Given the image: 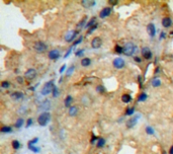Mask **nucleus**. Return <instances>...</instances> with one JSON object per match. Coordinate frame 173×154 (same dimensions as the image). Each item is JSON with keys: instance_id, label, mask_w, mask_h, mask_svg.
<instances>
[{"instance_id": "4be33fe9", "label": "nucleus", "mask_w": 173, "mask_h": 154, "mask_svg": "<svg viewBox=\"0 0 173 154\" xmlns=\"http://www.w3.org/2000/svg\"><path fill=\"white\" fill-rule=\"evenodd\" d=\"M0 132L1 133H10V132H12V128L10 126H3V127H1V129H0Z\"/></svg>"}, {"instance_id": "a18cd8bd", "label": "nucleus", "mask_w": 173, "mask_h": 154, "mask_svg": "<svg viewBox=\"0 0 173 154\" xmlns=\"http://www.w3.org/2000/svg\"><path fill=\"white\" fill-rule=\"evenodd\" d=\"M108 3H110V4H112V5H117V4H118V1H117V0H109Z\"/></svg>"}, {"instance_id": "473e14b6", "label": "nucleus", "mask_w": 173, "mask_h": 154, "mask_svg": "<svg viewBox=\"0 0 173 154\" xmlns=\"http://www.w3.org/2000/svg\"><path fill=\"white\" fill-rule=\"evenodd\" d=\"M146 133L149 135H154V130L150 126H148V127H146Z\"/></svg>"}, {"instance_id": "9d476101", "label": "nucleus", "mask_w": 173, "mask_h": 154, "mask_svg": "<svg viewBox=\"0 0 173 154\" xmlns=\"http://www.w3.org/2000/svg\"><path fill=\"white\" fill-rule=\"evenodd\" d=\"M147 33H148V35L151 37V38H154L155 37V35H156V28H155V25H154V23H149L148 25H147Z\"/></svg>"}, {"instance_id": "20e7f679", "label": "nucleus", "mask_w": 173, "mask_h": 154, "mask_svg": "<svg viewBox=\"0 0 173 154\" xmlns=\"http://www.w3.org/2000/svg\"><path fill=\"white\" fill-rule=\"evenodd\" d=\"M54 82L53 81H49V82H47L44 86H43V88H42V94L43 95H48L49 93H51L52 91H53V88H54Z\"/></svg>"}, {"instance_id": "37998d69", "label": "nucleus", "mask_w": 173, "mask_h": 154, "mask_svg": "<svg viewBox=\"0 0 173 154\" xmlns=\"http://www.w3.org/2000/svg\"><path fill=\"white\" fill-rule=\"evenodd\" d=\"M16 81H17L18 83H22V82H23V78H22L21 76H17V77H16Z\"/></svg>"}, {"instance_id": "b1692460", "label": "nucleus", "mask_w": 173, "mask_h": 154, "mask_svg": "<svg viewBox=\"0 0 173 154\" xmlns=\"http://www.w3.org/2000/svg\"><path fill=\"white\" fill-rule=\"evenodd\" d=\"M152 86L153 87H159L160 85H161V81H160V79H158V78H156V77H155V78L154 79H152Z\"/></svg>"}, {"instance_id": "3c124183", "label": "nucleus", "mask_w": 173, "mask_h": 154, "mask_svg": "<svg viewBox=\"0 0 173 154\" xmlns=\"http://www.w3.org/2000/svg\"><path fill=\"white\" fill-rule=\"evenodd\" d=\"M160 37H161V39H162V38H165V33H161V34H160Z\"/></svg>"}, {"instance_id": "f03ea898", "label": "nucleus", "mask_w": 173, "mask_h": 154, "mask_svg": "<svg viewBox=\"0 0 173 154\" xmlns=\"http://www.w3.org/2000/svg\"><path fill=\"white\" fill-rule=\"evenodd\" d=\"M136 51H137V48L133 43H127L124 47V54L127 56H132Z\"/></svg>"}, {"instance_id": "a878e982", "label": "nucleus", "mask_w": 173, "mask_h": 154, "mask_svg": "<svg viewBox=\"0 0 173 154\" xmlns=\"http://www.w3.org/2000/svg\"><path fill=\"white\" fill-rule=\"evenodd\" d=\"M23 123H24V120H23L22 118H18V119L16 120V122H15V127H16V128H20V127L23 125Z\"/></svg>"}, {"instance_id": "6ab92c4d", "label": "nucleus", "mask_w": 173, "mask_h": 154, "mask_svg": "<svg viewBox=\"0 0 173 154\" xmlns=\"http://www.w3.org/2000/svg\"><path fill=\"white\" fill-rule=\"evenodd\" d=\"M68 114H69L70 117H75V116L78 114V108L75 107V106L71 107V108L69 109V111H68Z\"/></svg>"}, {"instance_id": "ddd939ff", "label": "nucleus", "mask_w": 173, "mask_h": 154, "mask_svg": "<svg viewBox=\"0 0 173 154\" xmlns=\"http://www.w3.org/2000/svg\"><path fill=\"white\" fill-rule=\"evenodd\" d=\"M138 119H139V116H135V117H132L128 120L127 122V127L128 128H133L134 126H136L137 122H138Z\"/></svg>"}, {"instance_id": "f704fd0d", "label": "nucleus", "mask_w": 173, "mask_h": 154, "mask_svg": "<svg viewBox=\"0 0 173 154\" xmlns=\"http://www.w3.org/2000/svg\"><path fill=\"white\" fill-rule=\"evenodd\" d=\"M52 92H53V96H54V97H57V96L59 95V90H58V88H57L56 86H54Z\"/></svg>"}, {"instance_id": "4468645a", "label": "nucleus", "mask_w": 173, "mask_h": 154, "mask_svg": "<svg viewBox=\"0 0 173 154\" xmlns=\"http://www.w3.org/2000/svg\"><path fill=\"white\" fill-rule=\"evenodd\" d=\"M11 98L14 100H18V99H22L23 98V93L21 91H14L11 93Z\"/></svg>"}, {"instance_id": "423d86ee", "label": "nucleus", "mask_w": 173, "mask_h": 154, "mask_svg": "<svg viewBox=\"0 0 173 154\" xmlns=\"http://www.w3.org/2000/svg\"><path fill=\"white\" fill-rule=\"evenodd\" d=\"M112 64H113V67H114V68H117V69H122V68L125 67L126 62H125V60H124L123 58H116V59H113Z\"/></svg>"}, {"instance_id": "bb28decb", "label": "nucleus", "mask_w": 173, "mask_h": 154, "mask_svg": "<svg viewBox=\"0 0 173 154\" xmlns=\"http://www.w3.org/2000/svg\"><path fill=\"white\" fill-rule=\"evenodd\" d=\"M11 144H12V148L15 149V150H17V149L20 147V143H19L18 140H13V141L11 142Z\"/></svg>"}, {"instance_id": "412c9836", "label": "nucleus", "mask_w": 173, "mask_h": 154, "mask_svg": "<svg viewBox=\"0 0 173 154\" xmlns=\"http://www.w3.org/2000/svg\"><path fill=\"white\" fill-rule=\"evenodd\" d=\"M91 64V60L89 59V58H83L82 60H81V65L83 66V67H87V66H89Z\"/></svg>"}, {"instance_id": "7ed1b4c3", "label": "nucleus", "mask_w": 173, "mask_h": 154, "mask_svg": "<svg viewBox=\"0 0 173 154\" xmlns=\"http://www.w3.org/2000/svg\"><path fill=\"white\" fill-rule=\"evenodd\" d=\"M34 49L37 53H44L45 51H47V45L42 41H38L35 43Z\"/></svg>"}, {"instance_id": "f3484780", "label": "nucleus", "mask_w": 173, "mask_h": 154, "mask_svg": "<svg viewBox=\"0 0 173 154\" xmlns=\"http://www.w3.org/2000/svg\"><path fill=\"white\" fill-rule=\"evenodd\" d=\"M72 104H73V97L71 95H67L66 98H65V100H64V106L66 108H69L70 109L72 107Z\"/></svg>"}, {"instance_id": "09e8293b", "label": "nucleus", "mask_w": 173, "mask_h": 154, "mask_svg": "<svg viewBox=\"0 0 173 154\" xmlns=\"http://www.w3.org/2000/svg\"><path fill=\"white\" fill-rule=\"evenodd\" d=\"M65 69H66V65H63V66L61 67V69H60V71H59V72H60V73H63Z\"/></svg>"}, {"instance_id": "de8ad7c7", "label": "nucleus", "mask_w": 173, "mask_h": 154, "mask_svg": "<svg viewBox=\"0 0 173 154\" xmlns=\"http://www.w3.org/2000/svg\"><path fill=\"white\" fill-rule=\"evenodd\" d=\"M82 54H83V50H78L77 53H76V56H80V55H82Z\"/></svg>"}, {"instance_id": "aec40b11", "label": "nucleus", "mask_w": 173, "mask_h": 154, "mask_svg": "<svg viewBox=\"0 0 173 154\" xmlns=\"http://www.w3.org/2000/svg\"><path fill=\"white\" fill-rule=\"evenodd\" d=\"M122 100H123L125 104H129V102H131V101H132V96H131L130 94L125 93V94H123V95H122Z\"/></svg>"}, {"instance_id": "c756f323", "label": "nucleus", "mask_w": 173, "mask_h": 154, "mask_svg": "<svg viewBox=\"0 0 173 154\" xmlns=\"http://www.w3.org/2000/svg\"><path fill=\"white\" fill-rule=\"evenodd\" d=\"M17 113H18L19 115H21V116L25 115V114L27 113V111H26V108H25V107H23V106H22V107H20V108H19V110L17 111Z\"/></svg>"}, {"instance_id": "39448f33", "label": "nucleus", "mask_w": 173, "mask_h": 154, "mask_svg": "<svg viewBox=\"0 0 173 154\" xmlns=\"http://www.w3.org/2000/svg\"><path fill=\"white\" fill-rule=\"evenodd\" d=\"M36 77H37V71H36V69H34V68L27 69V70L25 71V73H24V78H26V79H28V80L35 79Z\"/></svg>"}, {"instance_id": "dca6fc26", "label": "nucleus", "mask_w": 173, "mask_h": 154, "mask_svg": "<svg viewBox=\"0 0 173 154\" xmlns=\"http://www.w3.org/2000/svg\"><path fill=\"white\" fill-rule=\"evenodd\" d=\"M96 3V1H88V0H82L81 1V4L83 7H86V8H89V7H92L94 6Z\"/></svg>"}, {"instance_id": "72a5a7b5", "label": "nucleus", "mask_w": 173, "mask_h": 154, "mask_svg": "<svg viewBox=\"0 0 173 154\" xmlns=\"http://www.w3.org/2000/svg\"><path fill=\"white\" fill-rule=\"evenodd\" d=\"M104 90H105V89H104V87H103L102 85H98V86L96 87V91L99 92V93H103Z\"/></svg>"}, {"instance_id": "9b49d317", "label": "nucleus", "mask_w": 173, "mask_h": 154, "mask_svg": "<svg viewBox=\"0 0 173 154\" xmlns=\"http://www.w3.org/2000/svg\"><path fill=\"white\" fill-rule=\"evenodd\" d=\"M48 57H49V59H51V60H56V59H58V58L60 57V52H59V50H57V49L51 50V51L49 52V54H48Z\"/></svg>"}, {"instance_id": "8fccbe9b", "label": "nucleus", "mask_w": 173, "mask_h": 154, "mask_svg": "<svg viewBox=\"0 0 173 154\" xmlns=\"http://www.w3.org/2000/svg\"><path fill=\"white\" fill-rule=\"evenodd\" d=\"M169 154H173V145L170 147V149H169Z\"/></svg>"}, {"instance_id": "0eeeda50", "label": "nucleus", "mask_w": 173, "mask_h": 154, "mask_svg": "<svg viewBox=\"0 0 173 154\" xmlns=\"http://www.w3.org/2000/svg\"><path fill=\"white\" fill-rule=\"evenodd\" d=\"M141 54L146 60H150L152 58V52L148 47H143L141 49Z\"/></svg>"}, {"instance_id": "58836bf2", "label": "nucleus", "mask_w": 173, "mask_h": 154, "mask_svg": "<svg viewBox=\"0 0 173 154\" xmlns=\"http://www.w3.org/2000/svg\"><path fill=\"white\" fill-rule=\"evenodd\" d=\"M82 40H83V37H80L78 40H76L74 43H73V46H76V45H78V44H80L81 42H82Z\"/></svg>"}, {"instance_id": "c03bdc74", "label": "nucleus", "mask_w": 173, "mask_h": 154, "mask_svg": "<svg viewBox=\"0 0 173 154\" xmlns=\"http://www.w3.org/2000/svg\"><path fill=\"white\" fill-rule=\"evenodd\" d=\"M134 60H135V62H137V63H141L142 62V59L140 58V57H134Z\"/></svg>"}, {"instance_id": "c85d7f7f", "label": "nucleus", "mask_w": 173, "mask_h": 154, "mask_svg": "<svg viewBox=\"0 0 173 154\" xmlns=\"http://www.w3.org/2000/svg\"><path fill=\"white\" fill-rule=\"evenodd\" d=\"M147 97H148V96H147V94H146L145 92H142V93L139 95L138 100H139V101H145V100L147 99Z\"/></svg>"}, {"instance_id": "c9c22d12", "label": "nucleus", "mask_w": 173, "mask_h": 154, "mask_svg": "<svg viewBox=\"0 0 173 154\" xmlns=\"http://www.w3.org/2000/svg\"><path fill=\"white\" fill-rule=\"evenodd\" d=\"M96 29H97V24H95V25H93L92 28H90V29H89V30L87 31V35H90V34H91L92 32H94V31H95Z\"/></svg>"}, {"instance_id": "393cba45", "label": "nucleus", "mask_w": 173, "mask_h": 154, "mask_svg": "<svg viewBox=\"0 0 173 154\" xmlns=\"http://www.w3.org/2000/svg\"><path fill=\"white\" fill-rule=\"evenodd\" d=\"M104 145H105V140H104L103 138H98V139H97L96 146H97L98 148H101V147H103Z\"/></svg>"}, {"instance_id": "5701e85b", "label": "nucleus", "mask_w": 173, "mask_h": 154, "mask_svg": "<svg viewBox=\"0 0 173 154\" xmlns=\"http://www.w3.org/2000/svg\"><path fill=\"white\" fill-rule=\"evenodd\" d=\"M95 20H96V17H92V18L88 21V23L85 25V28H86V29H90V28H92L93 25H95V24H96V23H95Z\"/></svg>"}, {"instance_id": "6e6552de", "label": "nucleus", "mask_w": 173, "mask_h": 154, "mask_svg": "<svg viewBox=\"0 0 173 154\" xmlns=\"http://www.w3.org/2000/svg\"><path fill=\"white\" fill-rule=\"evenodd\" d=\"M111 11H112V9H111L110 7H104V8H102L101 11L99 12V17H100V18H105V17H107V16L110 15Z\"/></svg>"}, {"instance_id": "4c0bfd02", "label": "nucleus", "mask_w": 173, "mask_h": 154, "mask_svg": "<svg viewBox=\"0 0 173 154\" xmlns=\"http://www.w3.org/2000/svg\"><path fill=\"white\" fill-rule=\"evenodd\" d=\"M134 112H135V109L134 108H131V109H128V111H127V115L128 116H131V115H133L134 114Z\"/></svg>"}, {"instance_id": "f257e3e1", "label": "nucleus", "mask_w": 173, "mask_h": 154, "mask_svg": "<svg viewBox=\"0 0 173 154\" xmlns=\"http://www.w3.org/2000/svg\"><path fill=\"white\" fill-rule=\"evenodd\" d=\"M50 118H51L50 113H48V112L42 113V114L39 116V118H38V123H39V125H40L41 127L47 126V124H48L49 121H50Z\"/></svg>"}, {"instance_id": "e433bc0d", "label": "nucleus", "mask_w": 173, "mask_h": 154, "mask_svg": "<svg viewBox=\"0 0 173 154\" xmlns=\"http://www.w3.org/2000/svg\"><path fill=\"white\" fill-rule=\"evenodd\" d=\"M28 148L30 149H32L34 152H40V148H38V147H35V146H33V145H28Z\"/></svg>"}, {"instance_id": "79ce46f5", "label": "nucleus", "mask_w": 173, "mask_h": 154, "mask_svg": "<svg viewBox=\"0 0 173 154\" xmlns=\"http://www.w3.org/2000/svg\"><path fill=\"white\" fill-rule=\"evenodd\" d=\"M38 141H39V138H35L34 140H31V141L28 142V145H34V144H36Z\"/></svg>"}, {"instance_id": "49530a36", "label": "nucleus", "mask_w": 173, "mask_h": 154, "mask_svg": "<svg viewBox=\"0 0 173 154\" xmlns=\"http://www.w3.org/2000/svg\"><path fill=\"white\" fill-rule=\"evenodd\" d=\"M72 48H73V47H71V48H70V49H69V50H68V52H67V54H66V55H65V56H64V57H65V58H67V57H68V56H69V55H70V53H71V51H72Z\"/></svg>"}, {"instance_id": "a211bd4d", "label": "nucleus", "mask_w": 173, "mask_h": 154, "mask_svg": "<svg viewBox=\"0 0 173 154\" xmlns=\"http://www.w3.org/2000/svg\"><path fill=\"white\" fill-rule=\"evenodd\" d=\"M50 107H51L50 100H48V99H45L44 101H42V102H41L40 109H42V110H44V111H48V110L50 109Z\"/></svg>"}, {"instance_id": "a19ab883", "label": "nucleus", "mask_w": 173, "mask_h": 154, "mask_svg": "<svg viewBox=\"0 0 173 154\" xmlns=\"http://www.w3.org/2000/svg\"><path fill=\"white\" fill-rule=\"evenodd\" d=\"M32 124H33V119H32V118L27 119V121H26V127H27V128H28V127H31V126H32Z\"/></svg>"}, {"instance_id": "cd10ccee", "label": "nucleus", "mask_w": 173, "mask_h": 154, "mask_svg": "<svg viewBox=\"0 0 173 154\" xmlns=\"http://www.w3.org/2000/svg\"><path fill=\"white\" fill-rule=\"evenodd\" d=\"M86 19H87V17L84 16L83 19L77 24V30H80V28H83V27H84V24H85V22H86Z\"/></svg>"}, {"instance_id": "2f4dec72", "label": "nucleus", "mask_w": 173, "mask_h": 154, "mask_svg": "<svg viewBox=\"0 0 173 154\" xmlns=\"http://www.w3.org/2000/svg\"><path fill=\"white\" fill-rule=\"evenodd\" d=\"M10 86V82L9 81H2L1 82V87L2 88H9Z\"/></svg>"}, {"instance_id": "ea45409f", "label": "nucleus", "mask_w": 173, "mask_h": 154, "mask_svg": "<svg viewBox=\"0 0 173 154\" xmlns=\"http://www.w3.org/2000/svg\"><path fill=\"white\" fill-rule=\"evenodd\" d=\"M74 69H75V67H74V65H72V66H70V68H69V70L67 71V75L69 76L73 71H74Z\"/></svg>"}, {"instance_id": "2eb2a0df", "label": "nucleus", "mask_w": 173, "mask_h": 154, "mask_svg": "<svg viewBox=\"0 0 173 154\" xmlns=\"http://www.w3.org/2000/svg\"><path fill=\"white\" fill-rule=\"evenodd\" d=\"M162 25L164 28H170L172 25V19L170 17H163L162 18Z\"/></svg>"}, {"instance_id": "f8f14e48", "label": "nucleus", "mask_w": 173, "mask_h": 154, "mask_svg": "<svg viewBox=\"0 0 173 154\" xmlns=\"http://www.w3.org/2000/svg\"><path fill=\"white\" fill-rule=\"evenodd\" d=\"M76 35H77V32H76V31H70V32H68L67 35L65 36V41L68 42V43L72 42V41L75 39Z\"/></svg>"}, {"instance_id": "1a4fd4ad", "label": "nucleus", "mask_w": 173, "mask_h": 154, "mask_svg": "<svg viewBox=\"0 0 173 154\" xmlns=\"http://www.w3.org/2000/svg\"><path fill=\"white\" fill-rule=\"evenodd\" d=\"M101 45H102V40L99 37H96L91 41V47L93 49H98L101 47Z\"/></svg>"}, {"instance_id": "7c9ffc66", "label": "nucleus", "mask_w": 173, "mask_h": 154, "mask_svg": "<svg viewBox=\"0 0 173 154\" xmlns=\"http://www.w3.org/2000/svg\"><path fill=\"white\" fill-rule=\"evenodd\" d=\"M114 51H116V53H118V54H122V53H124V48L121 47V46H119V45H117L116 48H114Z\"/></svg>"}]
</instances>
